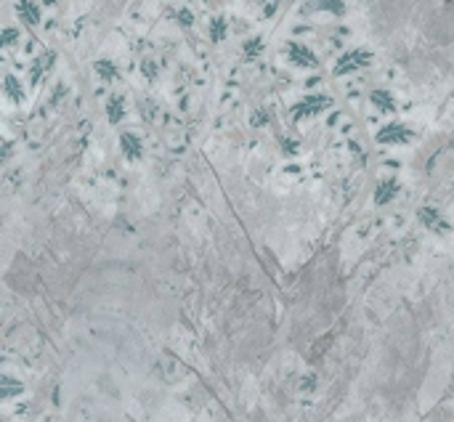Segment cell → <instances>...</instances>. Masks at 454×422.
<instances>
[{
    "mask_svg": "<svg viewBox=\"0 0 454 422\" xmlns=\"http://www.w3.org/2000/svg\"><path fill=\"white\" fill-rule=\"evenodd\" d=\"M420 221L430 226V228H444V223L438 221V213L436 210H420Z\"/></svg>",
    "mask_w": 454,
    "mask_h": 422,
    "instance_id": "13",
    "label": "cell"
},
{
    "mask_svg": "<svg viewBox=\"0 0 454 422\" xmlns=\"http://www.w3.org/2000/svg\"><path fill=\"white\" fill-rule=\"evenodd\" d=\"M16 37H19V35H16V29H11V27H8L6 32H3V45H13V43H16Z\"/></svg>",
    "mask_w": 454,
    "mask_h": 422,
    "instance_id": "16",
    "label": "cell"
},
{
    "mask_svg": "<svg viewBox=\"0 0 454 422\" xmlns=\"http://www.w3.org/2000/svg\"><path fill=\"white\" fill-rule=\"evenodd\" d=\"M6 93H8V96H11L13 101H22V99H24V90H22L19 80H16L13 74H8V77H6Z\"/></svg>",
    "mask_w": 454,
    "mask_h": 422,
    "instance_id": "11",
    "label": "cell"
},
{
    "mask_svg": "<svg viewBox=\"0 0 454 422\" xmlns=\"http://www.w3.org/2000/svg\"><path fill=\"white\" fill-rule=\"evenodd\" d=\"M144 74H146V77H154V74H157V72H154V64H149V61H144Z\"/></svg>",
    "mask_w": 454,
    "mask_h": 422,
    "instance_id": "18",
    "label": "cell"
},
{
    "mask_svg": "<svg viewBox=\"0 0 454 422\" xmlns=\"http://www.w3.org/2000/svg\"><path fill=\"white\" fill-rule=\"evenodd\" d=\"M178 22H181V24H186V27H189V24H194V16H192V11H178Z\"/></svg>",
    "mask_w": 454,
    "mask_h": 422,
    "instance_id": "17",
    "label": "cell"
},
{
    "mask_svg": "<svg viewBox=\"0 0 454 422\" xmlns=\"http://www.w3.org/2000/svg\"><path fill=\"white\" fill-rule=\"evenodd\" d=\"M330 104H332V101L327 99V96H306L300 104H295L292 114H295V117H311V114L324 112V109L330 106Z\"/></svg>",
    "mask_w": 454,
    "mask_h": 422,
    "instance_id": "2",
    "label": "cell"
},
{
    "mask_svg": "<svg viewBox=\"0 0 454 422\" xmlns=\"http://www.w3.org/2000/svg\"><path fill=\"white\" fill-rule=\"evenodd\" d=\"M210 37L213 40H223L226 37V22L223 19H213L210 22Z\"/></svg>",
    "mask_w": 454,
    "mask_h": 422,
    "instance_id": "14",
    "label": "cell"
},
{
    "mask_svg": "<svg viewBox=\"0 0 454 422\" xmlns=\"http://www.w3.org/2000/svg\"><path fill=\"white\" fill-rule=\"evenodd\" d=\"M372 61V56H369V51H348L346 56H340L337 59V64H335V74H348V72H356V69H362V67H367Z\"/></svg>",
    "mask_w": 454,
    "mask_h": 422,
    "instance_id": "1",
    "label": "cell"
},
{
    "mask_svg": "<svg viewBox=\"0 0 454 422\" xmlns=\"http://www.w3.org/2000/svg\"><path fill=\"white\" fill-rule=\"evenodd\" d=\"M260 51H263V40L255 37V40H247V43H244V56H247V59H255Z\"/></svg>",
    "mask_w": 454,
    "mask_h": 422,
    "instance_id": "15",
    "label": "cell"
},
{
    "mask_svg": "<svg viewBox=\"0 0 454 422\" xmlns=\"http://www.w3.org/2000/svg\"><path fill=\"white\" fill-rule=\"evenodd\" d=\"M96 74L104 77V80H115V77H117V69H115L112 61H96Z\"/></svg>",
    "mask_w": 454,
    "mask_h": 422,
    "instance_id": "12",
    "label": "cell"
},
{
    "mask_svg": "<svg viewBox=\"0 0 454 422\" xmlns=\"http://www.w3.org/2000/svg\"><path fill=\"white\" fill-rule=\"evenodd\" d=\"M399 194V183L396 181H383L380 186H377V191H374V202H377V205H385V202H390Z\"/></svg>",
    "mask_w": 454,
    "mask_h": 422,
    "instance_id": "7",
    "label": "cell"
},
{
    "mask_svg": "<svg viewBox=\"0 0 454 422\" xmlns=\"http://www.w3.org/2000/svg\"><path fill=\"white\" fill-rule=\"evenodd\" d=\"M106 114L112 122H120L122 114H125V99L122 96H109L106 99Z\"/></svg>",
    "mask_w": 454,
    "mask_h": 422,
    "instance_id": "8",
    "label": "cell"
},
{
    "mask_svg": "<svg viewBox=\"0 0 454 422\" xmlns=\"http://www.w3.org/2000/svg\"><path fill=\"white\" fill-rule=\"evenodd\" d=\"M16 11H19V16L29 24V27H35L40 22V8L32 3V0H19L16 3Z\"/></svg>",
    "mask_w": 454,
    "mask_h": 422,
    "instance_id": "6",
    "label": "cell"
},
{
    "mask_svg": "<svg viewBox=\"0 0 454 422\" xmlns=\"http://www.w3.org/2000/svg\"><path fill=\"white\" fill-rule=\"evenodd\" d=\"M377 141L380 144H406V141H412V130L406 128V125L390 122L377 133Z\"/></svg>",
    "mask_w": 454,
    "mask_h": 422,
    "instance_id": "3",
    "label": "cell"
},
{
    "mask_svg": "<svg viewBox=\"0 0 454 422\" xmlns=\"http://www.w3.org/2000/svg\"><path fill=\"white\" fill-rule=\"evenodd\" d=\"M287 56H290V61L292 64H297V67H303V69H311V67H316V56L311 53L306 45H297V43H292L290 48H287Z\"/></svg>",
    "mask_w": 454,
    "mask_h": 422,
    "instance_id": "4",
    "label": "cell"
},
{
    "mask_svg": "<svg viewBox=\"0 0 454 422\" xmlns=\"http://www.w3.org/2000/svg\"><path fill=\"white\" fill-rule=\"evenodd\" d=\"M311 8H319V11H330V13H335V16H340V13L346 11V6H343L340 0H314V3H311Z\"/></svg>",
    "mask_w": 454,
    "mask_h": 422,
    "instance_id": "10",
    "label": "cell"
},
{
    "mask_svg": "<svg viewBox=\"0 0 454 422\" xmlns=\"http://www.w3.org/2000/svg\"><path fill=\"white\" fill-rule=\"evenodd\" d=\"M372 104L380 109V112H396V101L388 90H374L372 93Z\"/></svg>",
    "mask_w": 454,
    "mask_h": 422,
    "instance_id": "9",
    "label": "cell"
},
{
    "mask_svg": "<svg viewBox=\"0 0 454 422\" xmlns=\"http://www.w3.org/2000/svg\"><path fill=\"white\" fill-rule=\"evenodd\" d=\"M120 146H122V154H125L128 160H138V157H141V141H138V136L122 133V136H120Z\"/></svg>",
    "mask_w": 454,
    "mask_h": 422,
    "instance_id": "5",
    "label": "cell"
}]
</instances>
